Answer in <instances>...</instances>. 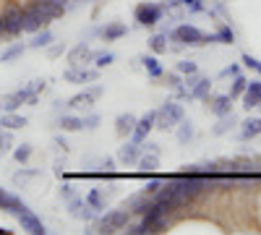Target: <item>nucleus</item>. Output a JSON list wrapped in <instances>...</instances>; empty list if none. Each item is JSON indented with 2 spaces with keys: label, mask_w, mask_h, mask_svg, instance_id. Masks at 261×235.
I'll use <instances>...</instances> for the list:
<instances>
[{
  "label": "nucleus",
  "mask_w": 261,
  "mask_h": 235,
  "mask_svg": "<svg viewBox=\"0 0 261 235\" xmlns=\"http://www.w3.org/2000/svg\"><path fill=\"white\" fill-rule=\"evenodd\" d=\"M186 87H188V99H206L212 94V81L206 76H199V73L188 76Z\"/></svg>",
  "instance_id": "obj_7"
},
{
  "label": "nucleus",
  "mask_w": 261,
  "mask_h": 235,
  "mask_svg": "<svg viewBox=\"0 0 261 235\" xmlns=\"http://www.w3.org/2000/svg\"><path fill=\"white\" fill-rule=\"evenodd\" d=\"M139 157H141V144L125 141V144L118 149V162H120V165H136Z\"/></svg>",
  "instance_id": "obj_16"
},
{
  "label": "nucleus",
  "mask_w": 261,
  "mask_h": 235,
  "mask_svg": "<svg viewBox=\"0 0 261 235\" xmlns=\"http://www.w3.org/2000/svg\"><path fill=\"white\" fill-rule=\"evenodd\" d=\"M58 194H60V199H63V201H68V199H73V196H76V191H73V186H71V183H63Z\"/></svg>",
  "instance_id": "obj_41"
},
{
  "label": "nucleus",
  "mask_w": 261,
  "mask_h": 235,
  "mask_svg": "<svg viewBox=\"0 0 261 235\" xmlns=\"http://www.w3.org/2000/svg\"><path fill=\"white\" fill-rule=\"evenodd\" d=\"M86 204H89L92 209H97V212H102L107 206V199H105V194H102L99 188H92L89 194H86Z\"/></svg>",
  "instance_id": "obj_27"
},
{
  "label": "nucleus",
  "mask_w": 261,
  "mask_h": 235,
  "mask_svg": "<svg viewBox=\"0 0 261 235\" xmlns=\"http://www.w3.org/2000/svg\"><path fill=\"white\" fill-rule=\"evenodd\" d=\"M258 165H261V160H258Z\"/></svg>",
  "instance_id": "obj_50"
},
{
  "label": "nucleus",
  "mask_w": 261,
  "mask_h": 235,
  "mask_svg": "<svg viewBox=\"0 0 261 235\" xmlns=\"http://www.w3.org/2000/svg\"><path fill=\"white\" fill-rule=\"evenodd\" d=\"M45 84H47L45 79H34V81L29 84V89H32L34 94H39V92H45Z\"/></svg>",
  "instance_id": "obj_44"
},
{
  "label": "nucleus",
  "mask_w": 261,
  "mask_h": 235,
  "mask_svg": "<svg viewBox=\"0 0 261 235\" xmlns=\"http://www.w3.org/2000/svg\"><path fill=\"white\" fill-rule=\"evenodd\" d=\"M53 39H55V37H53V32L45 27V29H42V34H37V37L29 42V47H34V50H42V47H47Z\"/></svg>",
  "instance_id": "obj_31"
},
{
  "label": "nucleus",
  "mask_w": 261,
  "mask_h": 235,
  "mask_svg": "<svg viewBox=\"0 0 261 235\" xmlns=\"http://www.w3.org/2000/svg\"><path fill=\"white\" fill-rule=\"evenodd\" d=\"M139 60L144 63V68H146V73H149L151 79L165 76V71H162V66H160V60H157V58H151V55H141Z\"/></svg>",
  "instance_id": "obj_25"
},
{
  "label": "nucleus",
  "mask_w": 261,
  "mask_h": 235,
  "mask_svg": "<svg viewBox=\"0 0 261 235\" xmlns=\"http://www.w3.org/2000/svg\"><path fill=\"white\" fill-rule=\"evenodd\" d=\"M21 24H24V32H39L50 24V18L45 16V11L37 3H29L21 8Z\"/></svg>",
  "instance_id": "obj_4"
},
{
  "label": "nucleus",
  "mask_w": 261,
  "mask_h": 235,
  "mask_svg": "<svg viewBox=\"0 0 261 235\" xmlns=\"http://www.w3.org/2000/svg\"><path fill=\"white\" fill-rule=\"evenodd\" d=\"M241 125H243V128H241V139H243V141H251V139L261 136V118H248V120H243Z\"/></svg>",
  "instance_id": "obj_20"
},
{
  "label": "nucleus",
  "mask_w": 261,
  "mask_h": 235,
  "mask_svg": "<svg viewBox=\"0 0 261 235\" xmlns=\"http://www.w3.org/2000/svg\"><path fill=\"white\" fill-rule=\"evenodd\" d=\"M68 212H71L73 220H84V222L94 220V215H97V209H92L89 204H86V199H81V196L68 199Z\"/></svg>",
  "instance_id": "obj_12"
},
{
  "label": "nucleus",
  "mask_w": 261,
  "mask_h": 235,
  "mask_svg": "<svg viewBox=\"0 0 261 235\" xmlns=\"http://www.w3.org/2000/svg\"><path fill=\"white\" fill-rule=\"evenodd\" d=\"M154 120H157V110H149L144 118H139L136 125H134V134H130V141H134V144H144L146 136L154 131Z\"/></svg>",
  "instance_id": "obj_8"
},
{
  "label": "nucleus",
  "mask_w": 261,
  "mask_h": 235,
  "mask_svg": "<svg viewBox=\"0 0 261 235\" xmlns=\"http://www.w3.org/2000/svg\"><path fill=\"white\" fill-rule=\"evenodd\" d=\"M243 108L251 110V108H261V81H251L246 92H243Z\"/></svg>",
  "instance_id": "obj_18"
},
{
  "label": "nucleus",
  "mask_w": 261,
  "mask_h": 235,
  "mask_svg": "<svg viewBox=\"0 0 261 235\" xmlns=\"http://www.w3.org/2000/svg\"><path fill=\"white\" fill-rule=\"evenodd\" d=\"M191 139H193V123L183 118V120L178 123V141H180V144H188Z\"/></svg>",
  "instance_id": "obj_33"
},
{
  "label": "nucleus",
  "mask_w": 261,
  "mask_h": 235,
  "mask_svg": "<svg viewBox=\"0 0 261 235\" xmlns=\"http://www.w3.org/2000/svg\"><path fill=\"white\" fill-rule=\"evenodd\" d=\"M139 170L141 173H157V167H160V154H151V152H146V154H141L139 157Z\"/></svg>",
  "instance_id": "obj_23"
},
{
  "label": "nucleus",
  "mask_w": 261,
  "mask_h": 235,
  "mask_svg": "<svg viewBox=\"0 0 261 235\" xmlns=\"http://www.w3.org/2000/svg\"><path fill=\"white\" fill-rule=\"evenodd\" d=\"M238 73H241V66H238V63H232V66H227V68L222 71V76H230V79L238 76Z\"/></svg>",
  "instance_id": "obj_46"
},
{
  "label": "nucleus",
  "mask_w": 261,
  "mask_h": 235,
  "mask_svg": "<svg viewBox=\"0 0 261 235\" xmlns=\"http://www.w3.org/2000/svg\"><path fill=\"white\" fill-rule=\"evenodd\" d=\"M134 16H136V21H139L141 27H154L157 21H162L165 8L157 6V3H139L136 11H134Z\"/></svg>",
  "instance_id": "obj_5"
},
{
  "label": "nucleus",
  "mask_w": 261,
  "mask_h": 235,
  "mask_svg": "<svg viewBox=\"0 0 261 235\" xmlns=\"http://www.w3.org/2000/svg\"><path fill=\"white\" fill-rule=\"evenodd\" d=\"M60 128H63V131H84V118L63 115V118H60Z\"/></svg>",
  "instance_id": "obj_29"
},
{
  "label": "nucleus",
  "mask_w": 261,
  "mask_h": 235,
  "mask_svg": "<svg viewBox=\"0 0 261 235\" xmlns=\"http://www.w3.org/2000/svg\"><path fill=\"white\" fill-rule=\"evenodd\" d=\"M167 39H170V34H167V32H160V34H151V39H149V50L154 53V55H162V53H167V50H170V45H167Z\"/></svg>",
  "instance_id": "obj_22"
},
{
  "label": "nucleus",
  "mask_w": 261,
  "mask_h": 235,
  "mask_svg": "<svg viewBox=\"0 0 261 235\" xmlns=\"http://www.w3.org/2000/svg\"><path fill=\"white\" fill-rule=\"evenodd\" d=\"M183 118H186L183 105H178V102H165L162 108L157 110L154 128H157V131H170V128H175V125H178Z\"/></svg>",
  "instance_id": "obj_2"
},
{
  "label": "nucleus",
  "mask_w": 261,
  "mask_h": 235,
  "mask_svg": "<svg viewBox=\"0 0 261 235\" xmlns=\"http://www.w3.org/2000/svg\"><path fill=\"white\" fill-rule=\"evenodd\" d=\"M246 87H248V79L243 76V73H238V76H232V87H230V97L232 99H241L243 97V92H246Z\"/></svg>",
  "instance_id": "obj_26"
},
{
  "label": "nucleus",
  "mask_w": 261,
  "mask_h": 235,
  "mask_svg": "<svg viewBox=\"0 0 261 235\" xmlns=\"http://www.w3.org/2000/svg\"><path fill=\"white\" fill-rule=\"evenodd\" d=\"M94 60V53L86 42H79V45L68 53V66H86V63Z\"/></svg>",
  "instance_id": "obj_15"
},
{
  "label": "nucleus",
  "mask_w": 261,
  "mask_h": 235,
  "mask_svg": "<svg viewBox=\"0 0 261 235\" xmlns=\"http://www.w3.org/2000/svg\"><path fill=\"white\" fill-rule=\"evenodd\" d=\"M113 60H115L113 53H99V55H94V66H97V68H107Z\"/></svg>",
  "instance_id": "obj_38"
},
{
  "label": "nucleus",
  "mask_w": 261,
  "mask_h": 235,
  "mask_svg": "<svg viewBox=\"0 0 261 235\" xmlns=\"http://www.w3.org/2000/svg\"><path fill=\"white\" fill-rule=\"evenodd\" d=\"M238 123V118L232 115V113H227V115H220V120H217V125H214V134L220 136V134H227L230 128Z\"/></svg>",
  "instance_id": "obj_30"
},
{
  "label": "nucleus",
  "mask_w": 261,
  "mask_h": 235,
  "mask_svg": "<svg viewBox=\"0 0 261 235\" xmlns=\"http://www.w3.org/2000/svg\"><path fill=\"white\" fill-rule=\"evenodd\" d=\"M24 45H21V42H18V45H13V47H8L6 53H0V63H11V60H16V58H21V55H24Z\"/></svg>",
  "instance_id": "obj_35"
},
{
  "label": "nucleus",
  "mask_w": 261,
  "mask_h": 235,
  "mask_svg": "<svg viewBox=\"0 0 261 235\" xmlns=\"http://www.w3.org/2000/svg\"><path fill=\"white\" fill-rule=\"evenodd\" d=\"M0 125L8 128V131H16V128H24V125H27V118L18 115V113L13 110V113H6L3 118H0Z\"/></svg>",
  "instance_id": "obj_24"
},
{
  "label": "nucleus",
  "mask_w": 261,
  "mask_h": 235,
  "mask_svg": "<svg viewBox=\"0 0 261 235\" xmlns=\"http://www.w3.org/2000/svg\"><path fill=\"white\" fill-rule=\"evenodd\" d=\"M165 84H167L170 89H178V87H183V79H180V73L175 71V73H167V76H165Z\"/></svg>",
  "instance_id": "obj_40"
},
{
  "label": "nucleus",
  "mask_w": 261,
  "mask_h": 235,
  "mask_svg": "<svg viewBox=\"0 0 261 235\" xmlns=\"http://www.w3.org/2000/svg\"><path fill=\"white\" fill-rule=\"evenodd\" d=\"M149 204H151V194H149V191L144 188V191H139V194H134V196H130V199H128L123 206L130 212V215H139V217H141L144 212L149 209Z\"/></svg>",
  "instance_id": "obj_14"
},
{
  "label": "nucleus",
  "mask_w": 261,
  "mask_h": 235,
  "mask_svg": "<svg viewBox=\"0 0 261 235\" xmlns=\"http://www.w3.org/2000/svg\"><path fill=\"white\" fill-rule=\"evenodd\" d=\"M191 13H201V11H206V6H204V0H191V3L186 6Z\"/></svg>",
  "instance_id": "obj_43"
},
{
  "label": "nucleus",
  "mask_w": 261,
  "mask_h": 235,
  "mask_svg": "<svg viewBox=\"0 0 261 235\" xmlns=\"http://www.w3.org/2000/svg\"><path fill=\"white\" fill-rule=\"evenodd\" d=\"M232 97L230 94H214V97H206V110L212 113V115H227V113H232Z\"/></svg>",
  "instance_id": "obj_13"
},
{
  "label": "nucleus",
  "mask_w": 261,
  "mask_h": 235,
  "mask_svg": "<svg viewBox=\"0 0 261 235\" xmlns=\"http://www.w3.org/2000/svg\"><path fill=\"white\" fill-rule=\"evenodd\" d=\"M175 71L180 76H193V73H199V63H196V60H178Z\"/></svg>",
  "instance_id": "obj_34"
},
{
  "label": "nucleus",
  "mask_w": 261,
  "mask_h": 235,
  "mask_svg": "<svg viewBox=\"0 0 261 235\" xmlns=\"http://www.w3.org/2000/svg\"><path fill=\"white\" fill-rule=\"evenodd\" d=\"M13 215L18 217V222H21V227H24V230H29V232H34V235L47 232V230H45V225H42V220H39V217H34L24 204H21L18 209H13Z\"/></svg>",
  "instance_id": "obj_10"
},
{
  "label": "nucleus",
  "mask_w": 261,
  "mask_h": 235,
  "mask_svg": "<svg viewBox=\"0 0 261 235\" xmlns=\"http://www.w3.org/2000/svg\"><path fill=\"white\" fill-rule=\"evenodd\" d=\"M65 53V45H63V42H55V45H53V42H50V45H47V58H60Z\"/></svg>",
  "instance_id": "obj_39"
},
{
  "label": "nucleus",
  "mask_w": 261,
  "mask_h": 235,
  "mask_svg": "<svg viewBox=\"0 0 261 235\" xmlns=\"http://www.w3.org/2000/svg\"><path fill=\"white\" fill-rule=\"evenodd\" d=\"M102 167H105V173H113V170H115V160L113 157H105L102 160Z\"/></svg>",
  "instance_id": "obj_47"
},
{
  "label": "nucleus",
  "mask_w": 261,
  "mask_h": 235,
  "mask_svg": "<svg viewBox=\"0 0 261 235\" xmlns=\"http://www.w3.org/2000/svg\"><path fill=\"white\" fill-rule=\"evenodd\" d=\"M0 37H6V34H3V24H0Z\"/></svg>",
  "instance_id": "obj_49"
},
{
  "label": "nucleus",
  "mask_w": 261,
  "mask_h": 235,
  "mask_svg": "<svg viewBox=\"0 0 261 235\" xmlns=\"http://www.w3.org/2000/svg\"><path fill=\"white\" fill-rule=\"evenodd\" d=\"M32 154H34V146H32V144H21V146H16V149H13V160H16V162H21V165L29 162V160H32Z\"/></svg>",
  "instance_id": "obj_32"
},
{
  "label": "nucleus",
  "mask_w": 261,
  "mask_h": 235,
  "mask_svg": "<svg viewBox=\"0 0 261 235\" xmlns=\"http://www.w3.org/2000/svg\"><path fill=\"white\" fill-rule=\"evenodd\" d=\"M0 24H3V34L6 37H18L24 32V24H21V8L13 3L6 8V13L0 16Z\"/></svg>",
  "instance_id": "obj_6"
},
{
  "label": "nucleus",
  "mask_w": 261,
  "mask_h": 235,
  "mask_svg": "<svg viewBox=\"0 0 261 235\" xmlns=\"http://www.w3.org/2000/svg\"><path fill=\"white\" fill-rule=\"evenodd\" d=\"M102 94H105V87H102V84H94V87H89L86 92L73 94V97L68 99V108H92V105H94Z\"/></svg>",
  "instance_id": "obj_9"
},
{
  "label": "nucleus",
  "mask_w": 261,
  "mask_h": 235,
  "mask_svg": "<svg viewBox=\"0 0 261 235\" xmlns=\"http://www.w3.org/2000/svg\"><path fill=\"white\" fill-rule=\"evenodd\" d=\"M55 146H58V149H63V152H68V141L60 139V136H55Z\"/></svg>",
  "instance_id": "obj_48"
},
{
  "label": "nucleus",
  "mask_w": 261,
  "mask_h": 235,
  "mask_svg": "<svg viewBox=\"0 0 261 235\" xmlns=\"http://www.w3.org/2000/svg\"><path fill=\"white\" fill-rule=\"evenodd\" d=\"M241 63L248 68V71H253V73H258L261 76V60L258 58H253V55H248V53H243V58H241Z\"/></svg>",
  "instance_id": "obj_37"
},
{
  "label": "nucleus",
  "mask_w": 261,
  "mask_h": 235,
  "mask_svg": "<svg viewBox=\"0 0 261 235\" xmlns=\"http://www.w3.org/2000/svg\"><path fill=\"white\" fill-rule=\"evenodd\" d=\"M97 125H99V115H86L84 118V128H86V131H94Z\"/></svg>",
  "instance_id": "obj_42"
},
{
  "label": "nucleus",
  "mask_w": 261,
  "mask_h": 235,
  "mask_svg": "<svg viewBox=\"0 0 261 235\" xmlns=\"http://www.w3.org/2000/svg\"><path fill=\"white\" fill-rule=\"evenodd\" d=\"M128 222H130V212L125 206L110 209L94 222V232H118V230H125Z\"/></svg>",
  "instance_id": "obj_1"
},
{
  "label": "nucleus",
  "mask_w": 261,
  "mask_h": 235,
  "mask_svg": "<svg viewBox=\"0 0 261 235\" xmlns=\"http://www.w3.org/2000/svg\"><path fill=\"white\" fill-rule=\"evenodd\" d=\"M63 79L71 81V84H89V81L99 79V71L97 68H86V66H71L68 71L63 73Z\"/></svg>",
  "instance_id": "obj_11"
},
{
  "label": "nucleus",
  "mask_w": 261,
  "mask_h": 235,
  "mask_svg": "<svg viewBox=\"0 0 261 235\" xmlns=\"http://www.w3.org/2000/svg\"><path fill=\"white\" fill-rule=\"evenodd\" d=\"M11 149H13V136H11V131L6 128V131H0V157H6Z\"/></svg>",
  "instance_id": "obj_36"
},
{
  "label": "nucleus",
  "mask_w": 261,
  "mask_h": 235,
  "mask_svg": "<svg viewBox=\"0 0 261 235\" xmlns=\"http://www.w3.org/2000/svg\"><path fill=\"white\" fill-rule=\"evenodd\" d=\"M125 34H128V27L120 24V21H113V24H107V27L102 29L105 42H115V39H120V37H125Z\"/></svg>",
  "instance_id": "obj_21"
},
{
  "label": "nucleus",
  "mask_w": 261,
  "mask_h": 235,
  "mask_svg": "<svg viewBox=\"0 0 261 235\" xmlns=\"http://www.w3.org/2000/svg\"><path fill=\"white\" fill-rule=\"evenodd\" d=\"M42 173H39V170L37 167H21L18 170V173H13V178H11V183L16 186V188H27L32 180H37Z\"/></svg>",
  "instance_id": "obj_19"
},
{
  "label": "nucleus",
  "mask_w": 261,
  "mask_h": 235,
  "mask_svg": "<svg viewBox=\"0 0 261 235\" xmlns=\"http://www.w3.org/2000/svg\"><path fill=\"white\" fill-rule=\"evenodd\" d=\"M170 37L175 39V42H183V45H188V47H201V45H206V42H209V34H204L201 29H196L191 24L175 27Z\"/></svg>",
  "instance_id": "obj_3"
},
{
  "label": "nucleus",
  "mask_w": 261,
  "mask_h": 235,
  "mask_svg": "<svg viewBox=\"0 0 261 235\" xmlns=\"http://www.w3.org/2000/svg\"><path fill=\"white\" fill-rule=\"evenodd\" d=\"M212 37H214V42H220V45H232V42H235V32L227 24H222Z\"/></svg>",
  "instance_id": "obj_28"
},
{
  "label": "nucleus",
  "mask_w": 261,
  "mask_h": 235,
  "mask_svg": "<svg viewBox=\"0 0 261 235\" xmlns=\"http://www.w3.org/2000/svg\"><path fill=\"white\" fill-rule=\"evenodd\" d=\"M141 149H146V152H151V154H160V144H154V141H144Z\"/></svg>",
  "instance_id": "obj_45"
},
{
  "label": "nucleus",
  "mask_w": 261,
  "mask_h": 235,
  "mask_svg": "<svg viewBox=\"0 0 261 235\" xmlns=\"http://www.w3.org/2000/svg\"><path fill=\"white\" fill-rule=\"evenodd\" d=\"M136 115H130V113H123L115 118V134L120 139H130V134H134V125H136Z\"/></svg>",
  "instance_id": "obj_17"
}]
</instances>
